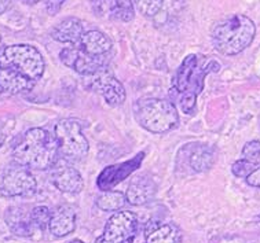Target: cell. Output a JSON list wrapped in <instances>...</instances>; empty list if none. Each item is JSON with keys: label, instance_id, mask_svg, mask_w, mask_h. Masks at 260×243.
<instances>
[{"label": "cell", "instance_id": "obj_8", "mask_svg": "<svg viewBox=\"0 0 260 243\" xmlns=\"http://www.w3.org/2000/svg\"><path fill=\"white\" fill-rule=\"evenodd\" d=\"M138 220L133 212H117L105 225L104 234L95 243H127L137 232Z\"/></svg>", "mask_w": 260, "mask_h": 243}, {"label": "cell", "instance_id": "obj_32", "mask_svg": "<svg viewBox=\"0 0 260 243\" xmlns=\"http://www.w3.org/2000/svg\"><path fill=\"white\" fill-rule=\"evenodd\" d=\"M69 243H84L83 240H80V239H73V240H71Z\"/></svg>", "mask_w": 260, "mask_h": 243}, {"label": "cell", "instance_id": "obj_6", "mask_svg": "<svg viewBox=\"0 0 260 243\" xmlns=\"http://www.w3.org/2000/svg\"><path fill=\"white\" fill-rule=\"evenodd\" d=\"M3 61L10 65L25 79L36 83L44 73V59L38 48L29 44H14L7 46L2 51Z\"/></svg>", "mask_w": 260, "mask_h": 243}, {"label": "cell", "instance_id": "obj_21", "mask_svg": "<svg viewBox=\"0 0 260 243\" xmlns=\"http://www.w3.org/2000/svg\"><path fill=\"white\" fill-rule=\"evenodd\" d=\"M127 202V198L123 192L118 191H105L102 195L98 196L96 206L104 212L120 211Z\"/></svg>", "mask_w": 260, "mask_h": 243}, {"label": "cell", "instance_id": "obj_13", "mask_svg": "<svg viewBox=\"0 0 260 243\" xmlns=\"http://www.w3.org/2000/svg\"><path fill=\"white\" fill-rule=\"evenodd\" d=\"M143 157H145V154L139 153L137 158L129 159L123 164L112 165V166L105 168L104 172L101 173L100 178H98V187L104 191H110L114 186H117L118 183L123 182L124 179H127L135 169L139 168Z\"/></svg>", "mask_w": 260, "mask_h": 243}, {"label": "cell", "instance_id": "obj_2", "mask_svg": "<svg viewBox=\"0 0 260 243\" xmlns=\"http://www.w3.org/2000/svg\"><path fill=\"white\" fill-rule=\"evenodd\" d=\"M256 34V26L251 18L236 14L223 19L212 33L216 51L223 55H237L251 46Z\"/></svg>", "mask_w": 260, "mask_h": 243}, {"label": "cell", "instance_id": "obj_25", "mask_svg": "<svg viewBox=\"0 0 260 243\" xmlns=\"http://www.w3.org/2000/svg\"><path fill=\"white\" fill-rule=\"evenodd\" d=\"M242 158L256 162L260 158V142L259 141H251L248 142L244 149H242Z\"/></svg>", "mask_w": 260, "mask_h": 243}, {"label": "cell", "instance_id": "obj_16", "mask_svg": "<svg viewBox=\"0 0 260 243\" xmlns=\"http://www.w3.org/2000/svg\"><path fill=\"white\" fill-rule=\"evenodd\" d=\"M157 191V187L154 182L147 176H139L135 178L128 186V190L125 192L128 203L134 206L146 205L154 198Z\"/></svg>", "mask_w": 260, "mask_h": 243}, {"label": "cell", "instance_id": "obj_17", "mask_svg": "<svg viewBox=\"0 0 260 243\" xmlns=\"http://www.w3.org/2000/svg\"><path fill=\"white\" fill-rule=\"evenodd\" d=\"M6 223L11 229V232L17 236H32L38 231L35 228L32 219H30V212H26L24 207L19 206H13L9 207L6 212Z\"/></svg>", "mask_w": 260, "mask_h": 243}, {"label": "cell", "instance_id": "obj_28", "mask_svg": "<svg viewBox=\"0 0 260 243\" xmlns=\"http://www.w3.org/2000/svg\"><path fill=\"white\" fill-rule=\"evenodd\" d=\"M11 3H13V0H0V14H5L11 7Z\"/></svg>", "mask_w": 260, "mask_h": 243}, {"label": "cell", "instance_id": "obj_27", "mask_svg": "<svg viewBox=\"0 0 260 243\" xmlns=\"http://www.w3.org/2000/svg\"><path fill=\"white\" fill-rule=\"evenodd\" d=\"M246 183L251 186V187L260 188V168H256L253 172L245 179Z\"/></svg>", "mask_w": 260, "mask_h": 243}, {"label": "cell", "instance_id": "obj_26", "mask_svg": "<svg viewBox=\"0 0 260 243\" xmlns=\"http://www.w3.org/2000/svg\"><path fill=\"white\" fill-rule=\"evenodd\" d=\"M65 3V0H44L46 10L50 15H55L61 10L62 5Z\"/></svg>", "mask_w": 260, "mask_h": 243}, {"label": "cell", "instance_id": "obj_22", "mask_svg": "<svg viewBox=\"0 0 260 243\" xmlns=\"http://www.w3.org/2000/svg\"><path fill=\"white\" fill-rule=\"evenodd\" d=\"M51 212L48 209L47 206H36L30 211V219L34 223L35 228L38 231H44L50 224V220H51Z\"/></svg>", "mask_w": 260, "mask_h": 243}, {"label": "cell", "instance_id": "obj_10", "mask_svg": "<svg viewBox=\"0 0 260 243\" xmlns=\"http://www.w3.org/2000/svg\"><path fill=\"white\" fill-rule=\"evenodd\" d=\"M38 188V182L24 166L9 168L0 182V192L5 196H30Z\"/></svg>", "mask_w": 260, "mask_h": 243}, {"label": "cell", "instance_id": "obj_4", "mask_svg": "<svg viewBox=\"0 0 260 243\" xmlns=\"http://www.w3.org/2000/svg\"><path fill=\"white\" fill-rule=\"evenodd\" d=\"M219 69L220 65L216 61L197 54H190L176 71L172 91L176 92L178 96L186 95L197 98L204 89L205 77L212 72H219Z\"/></svg>", "mask_w": 260, "mask_h": 243}, {"label": "cell", "instance_id": "obj_1", "mask_svg": "<svg viewBox=\"0 0 260 243\" xmlns=\"http://www.w3.org/2000/svg\"><path fill=\"white\" fill-rule=\"evenodd\" d=\"M58 155L59 149L55 136L43 128L29 129L13 150L17 164L36 170L52 168L57 164Z\"/></svg>", "mask_w": 260, "mask_h": 243}, {"label": "cell", "instance_id": "obj_15", "mask_svg": "<svg viewBox=\"0 0 260 243\" xmlns=\"http://www.w3.org/2000/svg\"><path fill=\"white\" fill-rule=\"evenodd\" d=\"M76 44L88 55L95 56V58H110V51L113 47L110 39L100 30L84 32L80 42Z\"/></svg>", "mask_w": 260, "mask_h": 243}, {"label": "cell", "instance_id": "obj_5", "mask_svg": "<svg viewBox=\"0 0 260 243\" xmlns=\"http://www.w3.org/2000/svg\"><path fill=\"white\" fill-rule=\"evenodd\" d=\"M59 154L65 161H80L88 154V141L83 135V125L75 118H65L54 128Z\"/></svg>", "mask_w": 260, "mask_h": 243}, {"label": "cell", "instance_id": "obj_18", "mask_svg": "<svg viewBox=\"0 0 260 243\" xmlns=\"http://www.w3.org/2000/svg\"><path fill=\"white\" fill-rule=\"evenodd\" d=\"M189 150V165L194 172H207L216 162L218 151L212 146L196 145Z\"/></svg>", "mask_w": 260, "mask_h": 243}, {"label": "cell", "instance_id": "obj_31", "mask_svg": "<svg viewBox=\"0 0 260 243\" xmlns=\"http://www.w3.org/2000/svg\"><path fill=\"white\" fill-rule=\"evenodd\" d=\"M88 2H90L91 5L94 6L95 9H96V7H98V6L101 5V2H102V0H88Z\"/></svg>", "mask_w": 260, "mask_h": 243}, {"label": "cell", "instance_id": "obj_9", "mask_svg": "<svg viewBox=\"0 0 260 243\" xmlns=\"http://www.w3.org/2000/svg\"><path fill=\"white\" fill-rule=\"evenodd\" d=\"M59 59L63 65L84 77L106 69L110 61V58H95L88 55L77 44H71L69 47L63 48L59 54Z\"/></svg>", "mask_w": 260, "mask_h": 243}, {"label": "cell", "instance_id": "obj_30", "mask_svg": "<svg viewBox=\"0 0 260 243\" xmlns=\"http://www.w3.org/2000/svg\"><path fill=\"white\" fill-rule=\"evenodd\" d=\"M19 2H22V3H25V5H36V3H39L40 0H19Z\"/></svg>", "mask_w": 260, "mask_h": 243}, {"label": "cell", "instance_id": "obj_12", "mask_svg": "<svg viewBox=\"0 0 260 243\" xmlns=\"http://www.w3.org/2000/svg\"><path fill=\"white\" fill-rule=\"evenodd\" d=\"M35 87L34 81L25 79L18 72L7 65L0 51V96H13L25 91H30Z\"/></svg>", "mask_w": 260, "mask_h": 243}, {"label": "cell", "instance_id": "obj_23", "mask_svg": "<svg viewBox=\"0 0 260 243\" xmlns=\"http://www.w3.org/2000/svg\"><path fill=\"white\" fill-rule=\"evenodd\" d=\"M139 13L145 17H154L160 13L164 0H134Z\"/></svg>", "mask_w": 260, "mask_h": 243}, {"label": "cell", "instance_id": "obj_20", "mask_svg": "<svg viewBox=\"0 0 260 243\" xmlns=\"http://www.w3.org/2000/svg\"><path fill=\"white\" fill-rule=\"evenodd\" d=\"M146 243H182L180 229L174 224H149L145 231Z\"/></svg>", "mask_w": 260, "mask_h": 243}, {"label": "cell", "instance_id": "obj_7", "mask_svg": "<svg viewBox=\"0 0 260 243\" xmlns=\"http://www.w3.org/2000/svg\"><path fill=\"white\" fill-rule=\"evenodd\" d=\"M84 84L88 89L102 95L109 106H120L125 102L127 92L124 85L114 77L108 67L95 75L84 77Z\"/></svg>", "mask_w": 260, "mask_h": 243}, {"label": "cell", "instance_id": "obj_11", "mask_svg": "<svg viewBox=\"0 0 260 243\" xmlns=\"http://www.w3.org/2000/svg\"><path fill=\"white\" fill-rule=\"evenodd\" d=\"M51 182L61 192L77 194L83 190V178L80 172L71 165L65 164V159H58L57 164L52 166Z\"/></svg>", "mask_w": 260, "mask_h": 243}, {"label": "cell", "instance_id": "obj_3", "mask_svg": "<svg viewBox=\"0 0 260 243\" xmlns=\"http://www.w3.org/2000/svg\"><path fill=\"white\" fill-rule=\"evenodd\" d=\"M134 116L138 124L151 133L170 132L179 122L178 109L166 99H139L134 105Z\"/></svg>", "mask_w": 260, "mask_h": 243}, {"label": "cell", "instance_id": "obj_33", "mask_svg": "<svg viewBox=\"0 0 260 243\" xmlns=\"http://www.w3.org/2000/svg\"><path fill=\"white\" fill-rule=\"evenodd\" d=\"M127 243H133V242H131V240H129V242H127Z\"/></svg>", "mask_w": 260, "mask_h": 243}, {"label": "cell", "instance_id": "obj_19", "mask_svg": "<svg viewBox=\"0 0 260 243\" xmlns=\"http://www.w3.org/2000/svg\"><path fill=\"white\" fill-rule=\"evenodd\" d=\"M83 34H84V29L81 21L73 17L61 21L51 30V38L54 40L59 43H69V44H76L80 42Z\"/></svg>", "mask_w": 260, "mask_h": 243}, {"label": "cell", "instance_id": "obj_29", "mask_svg": "<svg viewBox=\"0 0 260 243\" xmlns=\"http://www.w3.org/2000/svg\"><path fill=\"white\" fill-rule=\"evenodd\" d=\"M6 137H7V133H6L5 128L0 125V147L5 145L6 142Z\"/></svg>", "mask_w": 260, "mask_h": 243}, {"label": "cell", "instance_id": "obj_34", "mask_svg": "<svg viewBox=\"0 0 260 243\" xmlns=\"http://www.w3.org/2000/svg\"><path fill=\"white\" fill-rule=\"evenodd\" d=\"M259 219H260V217H259Z\"/></svg>", "mask_w": 260, "mask_h": 243}, {"label": "cell", "instance_id": "obj_14", "mask_svg": "<svg viewBox=\"0 0 260 243\" xmlns=\"http://www.w3.org/2000/svg\"><path fill=\"white\" fill-rule=\"evenodd\" d=\"M76 228V211L71 205H62L52 212L48 229L55 238L71 235Z\"/></svg>", "mask_w": 260, "mask_h": 243}, {"label": "cell", "instance_id": "obj_24", "mask_svg": "<svg viewBox=\"0 0 260 243\" xmlns=\"http://www.w3.org/2000/svg\"><path fill=\"white\" fill-rule=\"evenodd\" d=\"M256 168H257V166H256V162H252V161H248V159L242 158L236 161V162L232 165V172L236 178L246 179Z\"/></svg>", "mask_w": 260, "mask_h": 243}]
</instances>
